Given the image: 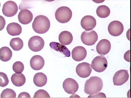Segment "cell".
Returning <instances> with one entry per match:
<instances>
[{"label":"cell","instance_id":"cell-1","mask_svg":"<svg viewBox=\"0 0 131 98\" xmlns=\"http://www.w3.org/2000/svg\"><path fill=\"white\" fill-rule=\"evenodd\" d=\"M103 86V83L101 78L97 76H92L85 82L84 91L87 94L94 95L100 92Z\"/></svg>","mask_w":131,"mask_h":98},{"label":"cell","instance_id":"cell-2","mask_svg":"<svg viewBox=\"0 0 131 98\" xmlns=\"http://www.w3.org/2000/svg\"><path fill=\"white\" fill-rule=\"evenodd\" d=\"M50 27V22L48 18L43 15H39L35 17L32 24L34 31L40 34L47 32Z\"/></svg>","mask_w":131,"mask_h":98},{"label":"cell","instance_id":"cell-3","mask_svg":"<svg viewBox=\"0 0 131 98\" xmlns=\"http://www.w3.org/2000/svg\"><path fill=\"white\" fill-rule=\"evenodd\" d=\"M72 16V10L66 6L58 8L55 13L56 20L59 23H65L69 21Z\"/></svg>","mask_w":131,"mask_h":98},{"label":"cell","instance_id":"cell-4","mask_svg":"<svg viewBox=\"0 0 131 98\" xmlns=\"http://www.w3.org/2000/svg\"><path fill=\"white\" fill-rule=\"evenodd\" d=\"M50 45L52 53L57 57L65 58L71 56L70 51L65 45L56 42H51Z\"/></svg>","mask_w":131,"mask_h":98},{"label":"cell","instance_id":"cell-5","mask_svg":"<svg viewBox=\"0 0 131 98\" xmlns=\"http://www.w3.org/2000/svg\"><path fill=\"white\" fill-rule=\"evenodd\" d=\"M92 68L96 72L101 73L104 71L107 67V59L102 56H97L92 60L91 65Z\"/></svg>","mask_w":131,"mask_h":98},{"label":"cell","instance_id":"cell-6","mask_svg":"<svg viewBox=\"0 0 131 98\" xmlns=\"http://www.w3.org/2000/svg\"><path fill=\"white\" fill-rule=\"evenodd\" d=\"M81 40L85 45L91 46L96 43L98 39L97 33L93 30L91 31H85L82 33Z\"/></svg>","mask_w":131,"mask_h":98},{"label":"cell","instance_id":"cell-7","mask_svg":"<svg viewBox=\"0 0 131 98\" xmlns=\"http://www.w3.org/2000/svg\"><path fill=\"white\" fill-rule=\"evenodd\" d=\"M45 42L43 38L39 36H35L31 37L29 41L28 45L30 50L34 52L40 51L43 48Z\"/></svg>","mask_w":131,"mask_h":98},{"label":"cell","instance_id":"cell-8","mask_svg":"<svg viewBox=\"0 0 131 98\" xmlns=\"http://www.w3.org/2000/svg\"><path fill=\"white\" fill-rule=\"evenodd\" d=\"M128 71L126 70H121L115 74L113 78L114 86H121L127 82L129 79Z\"/></svg>","mask_w":131,"mask_h":98},{"label":"cell","instance_id":"cell-9","mask_svg":"<svg viewBox=\"0 0 131 98\" xmlns=\"http://www.w3.org/2000/svg\"><path fill=\"white\" fill-rule=\"evenodd\" d=\"M18 10V6L15 2L8 1L3 5L2 11L4 16L8 17H12L17 14Z\"/></svg>","mask_w":131,"mask_h":98},{"label":"cell","instance_id":"cell-10","mask_svg":"<svg viewBox=\"0 0 131 98\" xmlns=\"http://www.w3.org/2000/svg\"><path fill=\"white\" fill-rule=\"evenodd\" d=\"M92 70V68L91 64L86 62L78 64L76 69L77 75L80 77L83 78L88 77Z\"/></svg>","mask_w":131,"mask_h":98},{"label":"cell","instance_id":"cell-11","mask_svg":"<svg viewBox=\"0 0 131 98\" xmlns=\"http://www.w3.org/2000/svg\"><path fill=\"white\" fill-rule=\"evenodd\" d=\"M63 87L65 91L69 94H73L77 92L79 85L77 82L72 78H68L64 80Z\"/></svg>","mask_w":131,"mask_h":98},{"label":"cell","instance_id":"cell-12","mask_svg":"<svg viewBox=\"0 0 131 98\" xmlns=\"http://www.w3.org/2000/svg\"><path fill=\"white\" fill-rule=\"evenodd\" d=\"M124 28L122 23L118 21H113L108 26V30L111 35L118 36L123 32Z\"/></svg>","mask_w":131,"mask_h":98},{"label":"cell","instance_id":"cell-13","mask_svg":"<svg viewBox=\"0 0 131 98\" xmlns=\"http://www.w3.org/2000/svg\"><path fill=\"white\" fill-rule=\"evenodd\" d=\"M110 42L106 39L101 40L97 44L96 50L97 52L101 56H105L109 52L111 49Z\"/></svg>","mask_w":131,"mask_h":98},{"label":"cell","instance_id":"cell-14","mask_svg":"<svg viewBox=\"0 0 131 98\" xmlns=\"http://www.w3.org/2000/svg\"><path fill=\"white\" fill-rule=\"evenodd\" d=\"M81 24L82 27L86 31H91L96 26V20L92 16H85L82 18L81 21Z\"/></svg>","mask_w":131,"mask_h":98},{"label":"cell","instance_id":"cell-15","mask_svg":"<svg viewBox=\"0 0 131 98\" xmlns=\"http://www.w3.org/2000/svg\"><path fill=\"white\" fill-rule=\"evenodd\" d=\"M72 57L73 60L77 62L81 61L86 58L87 52L86 49L82 46H78L72 50Z\"/></svg>","mask_w":131,"mask_h":98},{"label":"cell","instance_id":"cell-16","mask_svg":"<svg viewBox=\"0 0 131 98\" xmlns=\"http://www.w3.org/2000/svg\"><path fill=\"white\" fill-rule=\"evenodd\" d=\"M45 65V61L42 57L39 55L34 56L30 61V65L33 69L39 70L41 69Z\"/></svg>","mask_w":131,"mask_h":98},{"label":"cell","instance_id":"cell-17","mask_svg":"<svg viewBox=\"0 0 131 98\" xmlns=\"http://www.w3.org/2000/svg\"><path fill=\"white\" fill-rule=\"evenodd\" d=\"M18 17L20 22L23 24H27L31 22L33 16L30 10L25 9L21 10Z\"/></svg>","mask_w":131,"mask_h":98},{"label":"cell","instance_id":"cell-18","mask_svg":"<svg viewBox=\"0 0 131 98\" xmlns=\"http://www.w3.org/2000/svg\"><path fill=\"white\" fill-rule=\"evenodd\" d=\"M6 30L8 33L12 36H18L20 35L22 31L21 26L17 23H11L8 24Z\"/></svg>","mask_w":131,"mask_h":98},{"label":"cell","instance_id":"cell-19","mask_svg":"<svg viewBox=\"0 0 131 98\" xmlns=\"http://www.w3.org/2000/svg\"><path fill=\"white\" fill-rule=\"evenodd\" d=\"M33 81L37 87H43L47 82V77L42 72L37 73L34 76Z\"/></svg>","mask_w":131,"mask_h":98},{"label":"cell","instance_id":"cell-20","mask_svg":"<svg viewBox=\"0 0 131 98\" xmlns=\"http://www.w3.org/2000/svg\"><path fill=\"white\" fill-rule=\"evenodd\" d=\"M59 40L63 45H69L73 40V36L72 33L68 31H63L59 35Z\"/></svg>","mask_w":131,"mask_h":98},{"label":"cell","instance_id":"cell-21","mask_svg":"<svg viewBox=\"0 0 131 98\" xmlns=\"http://www.w3.org/2000/svg\"><path fill=\"white\" fill-rule=\"evenodd\" d=\"M12 82L15 86L21 87L25 83L26 78L23 73L18 74L15 73L13 74L11 78Z\"/></svg>","mask_w":131,"mask_h":98},{"label":"cell","instance_id":"cell-22","mask_svg":"<svg viewBox=\"0 0 131 98\" xmlns=\"http://www.w3.org/2000/svg\"><path fill=\"white\" fill-rule=\"evenodd\" d=\"M12 52L9 47L4 46L0 49V59L2 61H9L12 56Z\"/></svg>","mask_w":131,"mask_h":98},{"label":"cell","instance_id":"cell-23","mask_svg":"<svg viewBox=\"0 0 131 98\" xmlns=\"http://www.w3.org/2000/svg\"><path fill=\"white\" fill-rule=\"evenodd\" d=\"M96 13L98 17L101 18H106L109 16L111 11L108 7L103 5L98 7L96 10Z\"/></svg>","mask_w":131,"mask_h":98},{"label":"cell","instance_id":"cell-24","mask_svg":"<svg viewBox=\"0 0 131 98\" xmlns=\"http://www.w3.org/2000/svg\"><path fill=\"white\" fill-rule=\"evenodd\" d=\"M10 46L13 50L16 51H19L23 48V42L22 40L20 38L17 37L12 38L10 43Z\"/></svg>","mask_w":131,"mask_h":98},{"label":"cell","instance_id":"cell-25","mask_svg":"<svg viewBox=\"0 0 131 98\" xmlns=\"http://www.w3.org/2000/svg\"><path fill=\"white\" fill-rule=\"evenodd\" d=\"M16 92L10 89L7 88L2 92L1 94V98H16Z\"/></svg>","mask_w":131,"mask_h":98},{"label":"cell","instance_id":"cell-26","mask_svg":"<svg viewBox=\"0 0 131 98\" xmlns=\"http://www.w3.org/2000/svg\"><path fill=\"white\" fill-rule=\"evenodd\" d=\"M24 65L19 61H17L14 64L13 66V69L14 72L18 74H20L24 71Z\"/></svg>","mask_w":131,"mask_h":98},{"label":"cell","instance_id":"cell-27","mask_svg":"<svg viewBox=\"0 0 131 98\" xmlns=\"http://www.w3.org/2000/svg\"><path fill=\"white\" fill-rule=\"evenodd\" d=\"M0 78L1 87H4L7 85L9 84V81L6 74L3 72H0Z\"/></svg>","mask_w":131,"mask_h":98},{"label":"cell","instance_id":"cell-28","mask_svg":"<svg viewBox=\"0 0 131 98\" xmlns=\"http://www.w3.org/2000/svg\"><path fill=\"white\" fill-rule=\"evenodd\" d=\"M34 98H50L48 92L43 89L38 90L35 93Z\"/></svg>","mask_w":131,"mask_h":98},{"label":"cell","instance_id":"cell-29","mask_svg":"<svg viewBox=\"0 0 131 98\" xmlns=\"http://www.w3.org/2000/svg\"><path fill=\"white\" fill-rule=\"evenodd\" d=\"M106 98V95L104 93H100L98 94H96L93 95H90L88 97V98Z\"/></svg>","mask_w":131,"mask_h":98},{"label":"cell","instance_id":"cell-30","mask_svg":"<svg viewBox=\"0 0 131 98\" xmlns=\"http://www.w3.org/2000/svg\"><path fill=\"white\" fill-rule=\"evenodd\" d=\"M18 98H31L30 94L26 92H22L19 94Z\"/></svg>","mask_w":131,"mask_h":98},{"label":"cell","instance_id":"cell-31","mask_svg":"<svg viewBox=\"0 0 131 98\" xmlns=\"http://www.w3.org/2000/svg\"><path fill=\"white\" fill-rule=\"evenodd\" d=\"M130 51V50L129 51H127V52H126V53H125L124 56V59L125 60H126V61L127 62H130V59H128V57L129 58V56H128V55H130L129 53L128 54V52Z\"/></svg>","mask_w":131,"mask_h":98}]
</instances>
